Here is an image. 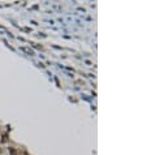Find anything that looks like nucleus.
<instances>
[{"label":"nucleus","instance_id":"1","mask_svg":"<svg viewBox=\"0 0 168 155\" xmlns=\"http://www.w3.org/2000/svg\"><path fill=\"white\" fill-rule=\"evenodd\" d=\"M11 152H12V155H16V151H14V150L12 149V147H11Z\"/></svg>","mask_w":168,"mask_h":155}]
</instances>
